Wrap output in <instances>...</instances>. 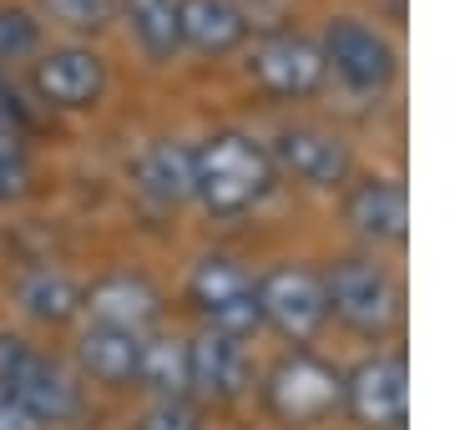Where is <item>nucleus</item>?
Masks as SVG:
<instances>
[{
	"instance_id": "nucleus-1",
	"label": "nucleus",
	"mask_w": 455,
	"mask_h": 430,
	"mask_svg": "<svg viewBox=\"0 0 455 430\" xmlns=\"http://www.w3.org/2000/svg\"><path fill=\"white\" fill-rule=\"evenodd\" d=\"M274 187V163L253 137L223 132L193 152V193L212 213H243Z\"/></svg>"
},
{
	"instance_id": "nucleus-2",
	"label": "nucleus",
	"mask_w": 455,
	"mask_h": 430,
	"mask_svg": "<svg viewBox=\"0 0 455 430\" xmlns=\"http://www.w3.org/2000/svg\"><path fill=\"white\" fill-rule=\"evenodd\" d=\"M0 390L26 405L36 426H61L82 410V385L71 380V370L46 360L41 349H31L20 334H0Z\"/></svg>"
},
{
	"instance_id": "nucleus-3",
	"label": "nucleus",
	"mask_w": 455,
	"mask_h": 430,
	"mask_svg": "<svg viewBox=\"0 0 455 430\" xmlns=\"http://www.w3.org/2000/svg\"><path fill=\"white\" fill-rule=\"evenodd\" d=\"M319 283H324V304L349 324V330L379 334V330H390L395 315H400V289H395V279L379 264H370V259H344V264H334Z\"/></svg>"
},
{
	"instance_id": "nucleus-4",
	"label": "nucleus",
	"mask_w": 455,
	"mask_h": 430,
	"mask_svg": "<svg viewBox=\"0 0 455 430\" xmlns=\"http://www.w3.org/2000/svg\"><path fill=\"white\" fill-rule=\"evenodd\" d=\"M188 289H193V304L212 319V330L228 334V339H243V334H253L263 324L259 283L248 279L233 259H223V253L203 259L193 268V283Z\"/></svg>"
},
{
	"instance_id": "nucleus-5",
	"label": "nucleus",
	"mask_w": 455,
	"mask_h": 430,
	"mask_svg": "<svg viewBox=\"0 0 455 430\" xmlns=\"http://www.w3.org/2000/svg\"><path fill=\"white\" fill-rule=\"evenodd\" d=\"M319 51H324V67L339 71V82L349 92H385L395 82V67H400L395 46L364 20H329Z\"/></svg>"
},
{
	"instance_id": "nucleus-6",
	"label": "nucleus",
	"mask_w": 455,
	"mask_h": 430,
	"mask_svg": "<svg viewBox=\"0 0 455 430\" xmlns=\"http://www.w3.org/2000/svg\"><path fill=\"white\" fill-rule=\"evenodd\" d=\"M339 395H344V380L324 360H314V354H289L268 375V405H274V415H283L293 426L329 415Z\"/></svg>"
},
{
	"instance_id": "nucleus-7",
	"label": "nucleus",
	"mask_w": 455,
	"mask_h": 430,
	"mask_svg": "<svg viewBox=\"0 0 455 430\" xmlns=\"http://www.w3.org/2000/svg\"><path fill=\"white\" fill-rule=\"evenodd\" d=\"M344 405L359 426L370 430H400L410 410V380H405V364L400 360H364L344 380Z\"/></svg>"
},
{
	"instance_id": "nucleus-8",
	"label": "nucleus",
	"mask_w": 455,
	"mask_h": 430,
	"mask_svg": "<svg viewBox=\"0 0 455 430\" xmlns=\"http://www.w3.org/2000/svg\"><path fill=\"white\" fill-rule=\"evenodd\" d=\"M259 304H263V319H268L278 334H289V339H309L329 315L324 283H319V274H309V268H274V274L259 283Z\"/></svg>"
},
{
	"instance_id": "nucleus-9",
	"label": "nucleus",
	"mask_w": 455,
	"mask_h": 430,
	"mask_svg": "<svg viewBox=\"0 0 455 430\" xmlns=\"http://www.w3.org/2000/svg\"><path fill=\"white\" fill-rule=\"evenodd\" d=\"M268 163L283 167L289 178L309 182V187H334L349 178V142L324 127H283L274 137Z\"/></svg>"
},
{
	"instance_id": "nucleus-10",
	"label": "nucleus",
	"mask_w": 455,
	"mask_h": 430,
	"mask_svg": "<svg viewBox=\"0 0 455 430\" xmlns=\"http://www.w3.org/2000/svg\"><path fill=\"white\" fill-rule=\"evenodd\" d=\"M324 71V51L304 36H268L263 46H253V76L278 97H309Z\"/></svg>"
},
{
	"instance_id": "nucleus-11",
	"label": "nucleus",
	"mask_w": 455,
	"mask_h": 430,
	"mask_svg": "<svg viewBox=\"0 0 455 430\" xmlns=\"http://www.w3.org/2000/svg\"><path fill=\"white\" fill-rule=\"evenodd\" d=\"M107 86V67H101L97 51L86 46H61L46 51L36 61V92L51 101V107H92Z\"/></svg>"
},
{
	"instance_id": "nucleus-12",
	"label": "nucleus",
	"mask_w": 455,
	"mask_h": 430,
	"mask_svg": "<svg viewBox=\"0 0 455 430\" xmlns=\"http://www.w3.org/2000/svg\"><path fill=\"white\" fill-rule=\"evenodd\" d=\"M82 309H92V319L101 330L142 334L152 319L163 315V299L137 274H107L101 283H92V294H82Z\"/></svg>"
},
{
	"instance_id": "nucleus-13",
	"label": "nucleus",
	"mask_w": 455,
	"mask_h": 430,
	"mask_svg": "<svg viewBox=\"0 0 455 430\" xmlns=\"http://www.w3.org/2000/svg\"><path fill=\"white\" fill-rule=\"evenodd\" d=\"M243 385H248V360L238 339L208 330L188 345V390L208 400H233Z\"/></svg>"
},
{
	"instance_id": "nucleus-14",
	"label": "nucleus",
	"mask_w": 455,
	"mask_h": 430,
	"mask_svg": "<svg viewBox=\"0 0 455 430\" xmlns=\"http://www.w3.org/2000/svg\"><path fill=\"white\" fill-rule=\"evenodd\" d=\"M344 218H349V228L374 238V243H395V238H405V223H410V198L405 187L390 178H370L359 182L349 203H344Z\"/></svg>"
},
{
	"instance_id": "nucleus-15",
	"label": "nucleus",
	"mask_w": 455,
	"mask_h": 430,
	"mask_svg": "<svg viewBox=\"0 0 455 430\" xmlns=\"http://www.w3.org/2000/svg\"><path fill=\"white\" fill-rule=\"evenodd\" d=\"M178 31L188 46L218 56V51H233L248 36V16L238 11V0H182Z\"/></svg>"
},
{
	"instance_id": "nucleus-16",
	"label": "nucleus",
	"mask_w": 455,
	"mask_h": 430,
	"mask_svg": "<svg viewBox=\"0 0 455 430\" xmlns=\"http://www.w3.org/2000/svg\"><path fill=\"white\" fill-rule=\"evenodd\" d=\"M142 334H127V330H101V324H92V330L82 334V345H76V354H82V370L92 375V380L101 385H132L137 380V370H142Z\"/></svg>"
},
{
	"instance_id": "nucleus-17",
	"label": "nucleus",
	"mask_w": 455,
	"mask_h": 430,
	"mask_svg": "<svg viewBox=\"0 0 455 430\" xmlns=\"http://www.w3.org/2000/svg\"><path fill=\"white\" fill-rule=\"evenodd\" d=\"M16 304L36 324H66V319L82 309V289L66 279L61 268H31L16 283Z\"/></svg>"
},
{
	"instance_id": "nucleus-18",
	"label": "nucleus",
	"mask_w": 455,
	"mask_h": 430,
	"mask_svg": "<svg viewBox=\"0 0 455 430\" xmlns=\"http://www.w3.org/2000/svg\"><path fill=\"white\" fill-rule=\"evenodd\" d=\"M142 187L157 203H182L193 198V152L178 142H157L142 157Z\"/></svg>"
},
{
	"instance_id": "nucleus-19",
	"label": "nucleus",
	"mask_w": 455,
	"mask_h": 430,
	"mask_svg": "<svg viewBox=\"0 0 455 430\" xmlns=\"http://www.w3.org/2000/svg\"><path fill=\"white\" fill-rule=\"evenodd\" d=\"M122 11H127V26L142 41L147 56H172L182 46L178 5L172 0H122Z\"/></svg>"
},
{
	"instance_id": "nucleus-20",
	"label": "nucleus",
	"mask_w": 455,
	"mask_h": 430,
	"mask_svg": "<svg viewBox=\"0 0 455 430\" xmlns=\"http://www.w3.org/2000/svg\"><path fill=\"white\" fill-rule=\"evenodd\" d=\"M137 380L152 385V390H163V400H182V390H188V345H172V339L142 345Z\"/></svg>"
},
{
	"instance_id": "nucleus-21",
	"label": "nucleus",
	"mask_w": 455,
	"mask_h": 430,
	"mask_svg": "<svg viewBox=\"0 0 455 430\" xmlns=\"http://www.w3.org/2000/svg\"><path fill=\"white\" fill-rule=\"evenodd\" d=\"M36 46H41V20L31 11H20V5L0 11V61H20Z\"/></svg>"
},
{
	"instance_id": "nucleus-22",
	"label": "nucleus",
	"mask_w": 455,
	"mask_h": 430,
	"mask_svg": "<svg viewBox=\"0 0 455 430\" xmlns=\"http://www.w3.org/2000/svg\"><path fill=\"white\" fill-rule=\"evenodd\" d=\"M41 5L51 20H61L71 31H101L116 11V0H41Z\"/></svg>"
},
{
	"instance_id": "nucleus-23",
	"label": "nucleus",
	"mask_w": 455,
	"mask_h": 430,
	"mask_svg": "<svg viewBox=\"0 0 455 430\" xmlns=\"http://www.w3.org/2000/svg\"><path fill=\"white\" fill-rule=\"evenodd\" d=\"M137 430H203V426H197V410L188 400H157V405L137 420Z\"/></svg>"
},
{
	"instance_id": "nucleus-24",
	"label": "nucleus",
	"mask_w": 455,
	"mask_h": 430,
	"mask_svg": "<svg viewBox=\"0 0 455 430\" xmlns=\"http://www.w3.org/2000/svg\"><path fill=\"white\" fill-rule=\"evenodd\" d=\"M26 182H31V167L26 163H0V203H11L26 193Z\"/></svg>"
},
{
	"instance_id": "nucleus-25",
	"label": "nucleus",
	"mask_w": 455,
	"mask_h": 430,
	"mask_svg": "<svg viewBox=\"0 0 455 430\" xmlns=\"http://www.w3.org/2000/svg\"><path fill=\"white\" fill-rule=\"evenodd\" d=\"M0 163H26V142H20V127L0 112Z\"/></svg>"
},
{
	"instance_id": "nucleus-26",
	"label": "nucleus",
	"mask_w": 455,
	"mask_h": 430,
	"mask_svg": "<svg viewBox=\"0 0 455 430\" xmlns=\"http://www.w3.org/2000/svg\"><path fill=\"white\" fill-rule=\"evenodd\" d=\"M0 430H41V426L26 415V405H20V400H11L5 390H0Z\"/></svg>"
},
{
	"instance_id": "nucleus-27",
	"label": "nucleus",
	"mask_w": 455,
	"mask_h": 430,
	"mask_svg": "<svg viewBox=\"0 0 455 430\" xmlns=\"http://www.w3.org/2000/svg\"><path fill=\"white\" fill-rule=\"evenodd\" d=\"M5 101H11V86H5V76H0V112H5Z\"/></svg>"
}]
</instances>
